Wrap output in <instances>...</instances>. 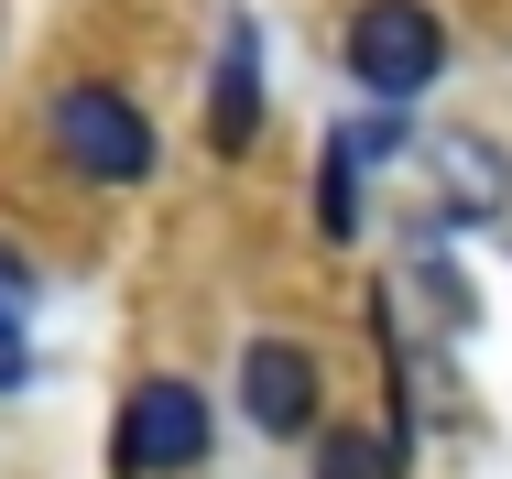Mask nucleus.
Instances as JSON below:
<instances>
[{
	"label": "nucleus",
	"mask_w": 512,
	"mask_h": 479,
	"mask_svg": "<svg viewBox=\"0 0 512 479\" xmlns=\"http://www.w3.org/2000/svg\"><path fill=\"white\" fill-rule=\"evenodd\" d=\"M316 229H327V240H360V164H349V153L316 164Z\"/></svg>",
	"instance_id": "nucleus-8"
},
{
	"label": "nucleus",
	"mask_w": 512,
	"mask_h": 479,
	"mask_svg": "<svg viewBox=\"0 0 512 479\" xmlns=\"http://www.w3.org/2000/svg\"><path fill=\"white\" fill-rule=\"evenodd\" d=\"M327 153H349V164H393V153H404V109H382V98H371V109H360Z\"/></svg>",
	"instance_id": "nucleus-9"
},
{
	"label": "nucleus",
	"mask_w": 512,
	"mask_h": 479,
	"mask_svg": "<svg viewBox=\"0 0 512 479\" xmlns=\"http://www.w3.org/2000/svg\"><path fill=\"white\" fill-rule=\"evenodd\" d=\"M44 120H55V153H66L88 186H142V175H153V120L120 88H55Z\"/></svg>",
	"instance_id": "nucleus-2"
},
{
	"label": "nucleus",
	"mask_w": 512,
	"mask_h": 479,
	"mask_svg": "<svg viewBox=\"0 0 512 479\" xmlns=\"http://www.w3.org/2000/svg\"><path fill=\"white\" fill-rule=\"evenodd\" d=\"M240 414L262 436H316V360L295 338H251L240 349Z\"/></svg>",
	"instance_id": "nucleus-5"
},
{
	"label": "nucleus",
	"mask_w": 512,
	"mask_h": 479,
	"mask_svg": "<svg viewBox=\"0 0 512 479\" xmlns=\"http://www.w3.org/2000/svg\"><path fill=\"white\" fill-rule=\"evenodd\" d=\"M251 131H262V22L240 11L218 33V66H207V142L218 153H251Z\"/></svg>",
	"instance_id": "nucleus-6"
},
{
	"label": "nucleus",
	"mask_w": 512,
	"mask_h": 479,
	"mask_svg": "<svg viewBox=\"0 0 512 479\" xmlns=\"http://www.w3.org/2000/svg\"><path fill=\"white\" fill-rule=\"evenodd\" d=\"M425 175H436V207H447L458 229L512 218V153L491 131H425Z\"/></svg>",
	"instance_id": "nucleus-4"
},
{
	"label": "nucleus",
	"mask_w": 512,
	"mask_h": 479,
	"mask_svg": "<svg viewBox=\"0 0 512 479\" xmlns=\"http://www.w3.org/2000/svg\"><path fill=\"white\" fill-rule=\"evenodd\" d=\"M0 316H33V262L0 240Z\"/></svg>",
	"instance_id": "nucleus-11"
},
{
	"label": "nucleus",
	"mask_w": 512,
	"mask_h": 479,
	"mask_svg": "<svg viewBox=\"0 0 512 479\" xmlns=\"http://www.w3.org/2000/svg\"><path fill=\"white\" fill-rule=\"evenodd\" d=\"M33 382V338H22V316H0V392Z\"/></svg>",
	"instance_id": "nucleus-10"
},
{
	"label": "nucleus",
	"mask_w": 512,
	"mask_h": 479,
	"mask_svg": "<svg viewBox=\"0 0 512 479\" xmlns=\"http://www.w3.org/2000/svg\"><path fill=\"white\" fill-rule=\"evenodd\" d=\"M120 479H175V469H207V403L197 382H175V371H153V382L120 403Z\"/></svg>",
	"instance_id": "nucleus-3"
},
{
	"label": "nucleus",
	"mask_w": 512,
	"mask_h": 479,
	"mask_svg": "<svg viewBox=\"0 0 512 479\" xmlns=\"http://www.w3.org/2000/svg\"><path fill=\"white\" fill-rule=\"evenodd\" d=\"M349 77L382 98V109H404L447 77V22L425 11V0H360L349 11Z\"/></svg>",
	"instance_id": "nucleus-1"
},
{
	"label": "nucleus",
	"mask_w": 512,
	"mask_h": 479,
	"mask_svg": "<svg viewBox=\"0 0 512 479\" xmlns=\"http://www.w3.org/2000/svg\"><path fill=\"white\" fill-rule=\"evenodd\" d=\"M316 479H404V436H360V425H338V436L316 447Z\"/></svg>",
	"instance_id": "nucleus-7"
}]
</instances>
